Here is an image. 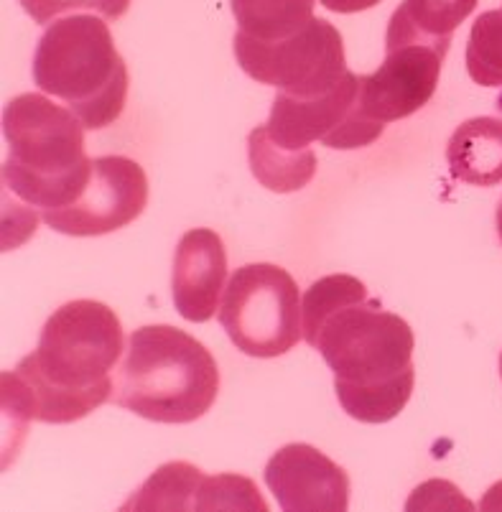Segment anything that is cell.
<instances>
[{
	"mask_svg": "<svg viewBox=\"0 0 502 512\" xmlns=\"http://www.w3.org/2000/svg\"><path fill=\"white\" fill-rule=\"evenodd\" d=\"M304 339L334 372L339 406L355 421L388 423L413 395V329L385 311L355 276L311 283L301 301Z\"/></svg>",
	"mask_w": 502,
	"mask_h": 512,
	"instance_id": "6da1fadb",
	"label": "cell"
},
{
	"mask_svg": "<svg viewBox=\"0 0 502 512\" xmlns=\"http://www.w3.org/2000/svg\"><path fill=\"white\" fill-rule=\"evenodd\" d=\"M123 355V327L100 301H69L46 319L39 347L3 375L6 416L74 423L113 400V370Z\"/></svg>",
	"mask_w": 502,
	"mask_h": 512,
	"instance_id": "7a4b0ae2",
	"label": "cell"
},
{
	"mask_svg": "<svg viewBox=\"0 0 502 512\" xmlns=\"http://www.w3.org/2000/svg\"><path fill=\"white\" fill-rule=\"evenodd\" d=\"M85 125L49 97L26 92L3 110V136L11 156L3 164V194L16 197L21 242L46 212L72 207L92 176ZM11 232H6V237Z\"/></svg>",
	"mask_w": 502,
	"mask_h": 512,
	"instance_id": "3957f363",
	"label": "cell"
},
{
	"mask_svg": "<svg viewBox=\"0 0 502 512\" xmlns=\"http://www.w3.org/2000/svg\"><path fill=\"white\" fill-rule=\"evenodd\" d=\"M220 367L192 334L176 327H141L115 377L113 400L153 423H192L215 406Z\"/></svg>",
	"mask_w": 502,
	"mask_h": 512,
	"instance_id": "277c9868",
	"label": "cell"
},
{
	"mask_svg": "<svg viewBox=\"0 0 502 512\" xmlns=\"http://www.w3.org/2000/svg\"><path fill=\"white\" fill-rule=\"evenodd\" d=\"M34 82L57 97L87 130L113 125L128 100V67L100 16L49 23L34 51Z\"/></svg>",
	"mask_w": 502,
	"mask_h": 512,
	"instance_id": "5b68a950",
	"label": "cell"
},
{
	"mask_svg": "<svg viewBox=\"0 0 502 512\" xmlns=\"http://www.w3.org/2000/svg\"><path fill=\"white\" fill-rule=\"evenodd\" d=\"M217 316L230 342L260 360L286 355L304 337L299 286L291 273L271 263L237 268Z\"/></svg>",
	"mask_w": 502,
	"mask_h": 512,
	"instance_id": "8992f818",
	"label": "cell"
},
{
	"mask_svg": "<svg viewBox=\"0 0 502 512\" xmlns=\"http://www.w3.org/2000/svg\"><path fill=\"white\" fill-rule=\"evenodd\" d=\"M232 44L248 77L294 97L324 95L350 72L342 34L324 18H314L304 31L278 44H260L243 34H235Z\"/></svg>",
	"mask_w": 502,
	"mask_h": 512,
	"instance_id": "52a82bcc",
	"label": "cell"
},
{
	"mask_svg": "<svg viewBox=\"0 0 502 512\" xmlns=\"http://www.w3.org/2000/svg\"><path fill=\"white\" fill-rule=\"evenodd\" d=\"M360 77H347L319 97H294L278 92L268 123L260 125L268 141L288 153L314 151V143L334 151L365 148L383 136L385 125L367 120L360 110Z\"/></svg>",
	"mask_w": 502,
	"mask_h": 512,
	"instance_id": "ba28073f",
	"label": "cell"
},
{
	"mask_svg": "<svg viewBox=\"0 0 502 512\" xmlns=\"http://www.w3.org/2000/svg\"><path fill=\"white\" fill-rule=\"evenodd\" d=\"M449 46L413 36L385 34V59L373 74L360 77V110L378 125L411 118L434 97L441 62Z\"/></svg>",
	"mask_w": 502,
	"mask_h": 512,
	"instance_id": "9c48e42d",
	"label": "cell"
},
{
	"mask_svg": "<svg viewBox=\"0 0 502 512\" xmlns=\"http://www.w3.org/2000/svg\"><path fill=\"white\" fill-rule=\"evenodd\" d=\"M148 204V176L125 156L92 158V176L72 207L41 220L69 237H100L136 222Z\"/></svg>",
	"mask_w": 502,
	"mask_h": 512,
	"instance_id": "30bf717a",
	"label": "cell"
},
{
	"mask_svg": "<svg viewBox=\"0 0 502 512\" xmlns=\"http://www.w3.org/2000/svg\"><path fill=\"white\" fill-rule=\"evenodd\" d=\"M125 510H268L266 500L248 477H207L187 462L158 469Z\"/></svg>",
	"mask_w": 502,
	"mask_h": 512,
	"instance_id": "8fae6325",
	"label": "cell"
},
{
	"mask_svg": "<svg viewBox=\"0 0 502 512\" xmlns=\"http://www.w3.org/2000/svg\"><path fill=\"white\" fill-rule=\"evenodd\" d=\"M266 484L288 512H345L350 477L309 444H288L266 464Z\"/></svg>",
	"mask_w": 502,
	"mask_h": 512,
	"instance_id": "7c38bea8",
	"label": "cell"
},
{
	"mask_svg": "<svg viewBox=\"0 0 502 512\" xmlns=\"http://www.w3.org/2000/svg\"><path fill=\"white\" fill-rule=\"evenodd\" d=\"M227 283L225 242L215 230H189L176 245L174 291L176 311L187 321L202 324L220 311L222 288Z\"/></svg>",
	"mask_w": 502,
	"mask_h": 512,
	"instance_id": "4fadbf2b",
	"label": "cell"
},
{
	"mask_svg": "<svg viewBox=\"0 0 502 512\" xmlns=\"http://www.w3.org/2000/svg\"><path fill=\"white\" fill-rule=\"evenodd\" d=\"M446 164L454 181L495 186L502 181V120H464L449 138Z\"/></svg>",
	"mask_w": 502,
	"mask_h": 512,
	"instance_id": "5bb4252c",
	"label": "cell"
},
{
	"mask_svg": "<svg viewBox=\"0 0 502 512\" xmlns=\"http://www.w3.org/2000/svg\"><path fill=\"white\" fill-rule=\"evenodd\" d=\"M237 34L260 44H278L314 21V0H230Z\"/></svg>",
	"mask_w": 502,
	"mask_h": 512,
	"instance_id": "9a60e30c",
	"label": "cell"
},
{
	"mask_svg": "<svg viewBox=\"0 0 502 512\" xmlns=\"http://www.w3.org/2000/svg\"><path fill=\"white\" fill-rule=\"evenodd\" d=\"M477 3L480 0H403L390 16L388 31L452 46L454 31L467 21Z\"/></svg>",
	"mask_w": 502,
	"mask_h": 512,
	"instance_id": "2e32d148",
	"label": "cell"
},
{
	"mask_svg": "<svg viewBox=\"0 0 502 512\" xmlns=\"http://www.w3.org/2000/svg\"><path fill=\"white\" fill-rule=\"evenodd\" d=\"M248 158L253 176L260 184L278 194L299 192L314 179L316 153H288L273 146L263 128H255L248 138Z\"/></svg>",
	"mask_w": 502,
	"mask_h": 512,
	"instance_id": "e0dca14e",
	"label": "cell"
},
{
	"mask_svg": "<svg viewBox=\"0 0 502 512\" xmlns=\"http://www.w3.org/2000/svg\"><path fill=\"white\" fill-rule=\"evenodd\" d=\"M467 72L482 87H502V6L472 23L467 41Z\"/></svg>",
	"mask_w": 502,
	"mask_h": 512,
	"instance_id": "ac0fdd59",
	"label": "cell"
},
{
	"mask_svg": "<svg viewBox=\"0 0 502 512\" xmlns=\"http://www.w3.org/2000/svg\"><path fill=\"white\" fill-rule=\"evenodd\" d=\"M21 8L34 18L36 23H51L64 13H97L105 21H118L128 13L130 0H18Z\"/></svg>",
	"mask_w": 502,
	"mask_h": 512,
	"instance_id": "d6986e66",
	"label": "cell"
},
{
	"mask_svg": "<svg viewBox=\"0 0 502 512\" xmlns=\"http://www.w3.org/2000/svg\"><path fill=\"white\" fill-rule=\"evenodd\" d=\"M324 8L334 13H360L367 8H375L380 0H322Z\"/></svg>",
	"mask_w": 502,
	"mask_h": 512,
	"instance_id": "ffe728a7",
	"label": "cell"
},
{
	"mask_svg": "<svg viewBox=\"0 0 502 512\" xmlns=\"http://www.w3.org/2000/svg\"><path fill=\"white\" fill-rule=\"evenodd\" d=\"M482 507H485V510H492V507H502V492H500V487H492V492L485 497V502H482Z\"/></svg>",
	"mask_w": 502,
	"mask_h": 512,
	"instance_id": "44dd1931",
	"label": "cell"
},
{
	"mask_svg": "<svg viewBox=\"0 0 502 512\" xmlns=\"http://www.w3.org/2000/svg\"><path fill=\"white\" fill-rule=\"evenodd\" d=\"M497 235H500V240H502V199H500V207H497Z\"/></svg>",
	"mask_w": 502,
	"mask_h": 512,
	"instance_id": "7402d4cb",
	"label": "cell"
},
{
	"mask_svg": "<svg viewBox=\"0 0 502 512\" xmlns=\"http://www.w3.org/2000/svg\"><path fill=\"white\" fill-rule=\"evenodd\" d=\"M500 375H502V355H500Z\"/></svg>",
	"mask_w": 502,
	"mask_h": 512,
	"instance_id": "603a6c76",
	"label": "cell"
}]
</instances>
